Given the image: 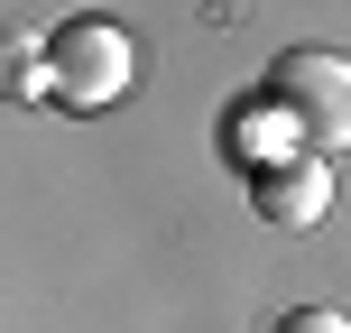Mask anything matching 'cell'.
I'll list each match as a JSON object with an SVG mask.
<instances>
[{
    "instance_id": "cell-1",
    "label": "cell",
    "mask_w": 351,
    "mask_h": 333,
    "mask_svg": "<svg viewBox=\"0 0 351 333\" xmlns=\"http://www.w3.org/2000/svg\"><path fill=\"white\" fill-rule=\"evenodd\" d=\"M259 93H268V111L305 139V158L333 167L342 148H351V56L342 47H287L278 65H268Z\"/></svg>"
},
{
    "instance_id": "cell-2",
    "label": "cell",
    "mask_w": 351,
    "mask_h": 333,
    "mask_svg": "<svg viewBox=\"0 0 351 333\" xmlns=\"http://www.w3.org/2000/svg\"><path fill=\"white\" fill-rule=\"evenodd\" d=\"M47 74H56V102L65 111H102L130 93V37L111 19H65L47 37Z\"/></svg>"
},
{
    "instance_id": "cell-3",
    "label": "cell",
    "mask_w": 351,
    "mask_h": 333,
    "mask_svg": "<svg viewBox=\"0 0 351 333\" xmlns=\"http://www.w3.org/2000/svg\"><path fill=\"white\" fill-rule=\"evenodd\" d=\"M324 204H333V167L324 158H259L250 167V213L259 222H278V231H305V222H324Z\"/></svg>"
},
{
    "instance_id": "cell-4",
    "label": "cell",
    "mask_w": 351,
    "mask_h": 333,
    "mask_svg": "<svg viewBox=\"0 0 351 333\" xmlns=\"http://www.w3.org/2000/svg\"><path fill=\"white\" fill-rule=\"evenodd\" d=\"M0 56H10V93H19V102H56L47 37H37V28H10V47H0Z\"/></svg>"
},
{
    "instance_id": "cell-5",
    "label": "cell",
    "mask_w": 351,
    "mask_h": 333,
    "mask_svg": "<svg viewBox=\"0 0 351 333\" xmlns=\"http://www.w3.org/2000/svg\"><path fill=\"white\" fill-rule=\"evenodd\" d=\"M278 333H351V315H333V306H296V315H278Z\"/></svg>"
}]
</instances>
